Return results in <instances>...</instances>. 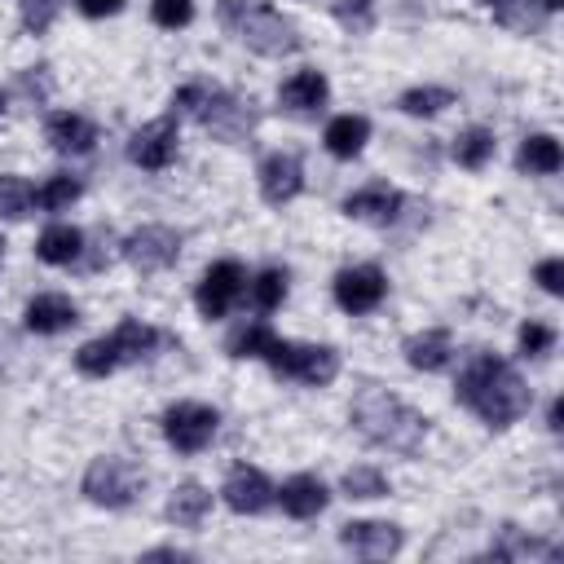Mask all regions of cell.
Wrapping results in <instances>:
<instances>
[{"label":"cell","instance_id":"cell-37","mask_svg":"<svg viewBox=\"0 0 564 564\" xmlns=\"http://www.w3.org/2000/svg\"><path fill=\"white\" fill-rule=\"evenodd\" d=\"M18 9H22V26L26 31H48L53 26V18H57V0H18Z\"/></svg>","mask_w":564,"mask_h":564},{"label":"cell","instance_id":"cell-36","mask_svg":"<svg viewBox=\"0 0 564 564\" xmlns=\"http://www.w3.org/2000/svg\"><path fill=\"white\" fill-rule=\"evenodd\" d=\"M150 18H154V26L176 31L194 18V0H150Z\"/></svg>","mask_w":564,"mask_h":564},{"label":"cell","instance_id":"cell-26","mask_svg":"<svg viewBox=\"0 0 564 564\" xmlns=\"http://www.w3.org/2000/svg\"><path fill=\"white\" fill-rule=\"evenodd\" d=\"M485 4H489L494 18H498L502 26H511V31H538L542 18H546L542 0H485Z\"/></svg>","mask_w":564,"mask_h":564},{"label":"cell","instance_id":"cell-21","mask_svg":"<svg viewBox=\"0 0 564 564\" xmlns=\"http://www.w3.org/2000/svg\"><path fill=\"white\" fill-rule=\"evenodd\" d=\"M449 357H454V339H449V330H423V335H410L405 339V361L414 366V370H445L449 366Z\"/></svg>","mask_w":564,"mask_h":564},{"label":"cell","instance_id":"cell-10","mask_svg":"<svg viewBox=\"0 0 564 564\" xmlns=\"http://www.w3.org/2000/svg\"><path fill=\"white\" fill-rule=\"evenodd\" d=\"M242 286H247V269H242L238 260H216V264L203 273L198 291H194L198 313H203V317H225V313L234 308V300L242 295Z\"/></svg>","mask_w":564,"mask_h":564},{"label":"cell","instance_id":"cell-33","mask_svg":"<svg viewBox=\"0 0 564 564\" xmlns=\"http://www.w3.org/2000/svg\"><path fill=\"white\" fill-rule=\"evenodd\" d=\"M330 13L348 35H366L375 26V0H330Z\"/></svg>","mask_w":564,"mask_h":564},{"label":"cell","instance_id":"cell-16","mask_svg":"<svg viewBox=\"0 0 564 564\" xmlns=\"http://www.w3.org/2000/svg\"><path fill=\"white\" fill-rule=\"evenodd\" d=\"M22 317H26V330H35V335H62V330H70L79 322V308L70 304V295L44 291V295H35L26 304Z\"/></svg>","mask_w":564,"mask_h":564},{"label":"cell","instance_id":"cell-19","mask_svg":"<svg viewBox=\"0 0 564 564\" xmlns=\"http://www.w3.org/2000/svg\"><path fill=\"white\" fill-rule=\"evenodd\" d=\"M326 93H330V84H326L322 70H295V75L278 88V97H282V106H286L291 115H317V110L326 106Z\"/></svg>","mask_w":564,"mask_h":564},{"label":"cell","instance_id":"cell-12","mask_svg":"<svg viewBox=\"0 0 564 564\" xmlns=\"http://www.w3.org/2000/svg\"><path fill=\"white\" fill-rule=\"evenodd\" d=\"M128 159L137 167H145V172H163L176 159V115L137 128L132 141H128Z\"/></svg>","mask_w":564,"mask_h":564},{"label":"cell","instance_id":"cell-28","mask_svg":"<svg viewBox=\"0 0 564 564\" xmlns=\"http://www.w3.org/2000/svg\"><path fill=\"white\" fill-rule=\"evenodd\" d=\"M494 159V132L489 128H467V132H458V141H454V163L458 167H485Z\"/></svg>","mask_w":564,"mask_h":564},{"label":"cell","instance_id":"cell-27","mask_svg":"<svg viewBox=\"0 0 564 564\" xmlns=\"http://www.w3.org/2000/svg\"><path fill=\"white\" fill-rule=\"evenodd\" d=\"M397 106H401L405 115H414V119H432V115H441L445 106H454V93H449V88H436V84H423V88H405Z\"/></svg>","mask_w":564,"mask_h":564},{"label":"cell","instance_id":"cell-20","mask_svg":"<svg viewBox=\"0 0 564 564\" xmlns=\"http://www.w3.org/2000/svg\"><path fill=\"white\" fill-rule=\"evenodd\" d=\"M326 502H330L326 485H322L317 476H308V471H300V476H291V480L282 485V511H286L291 520H313V516L326 511Z\"/></svg>","mask_w":564,"mask_h":564},{"label":"cell","instance_id":"cell-3","mask_svg":"<svg viewBox=\"0 0 564 564\" xmlns=\"http://www.w3.org/2000/svg\"><path fill=\"white\" fill-rule=\"evenodd\" d=\"M216 18L260 57H286L300 48V26L282 18L269 0H220Z\"/></svg>","mask_w":564,"mask_h":564},{"label":"cell","instance_id":"cell-6","mask_svg":"<svg viewBox=\"0 0 564 564\" xmlns=\"http://www.w3.org/2000/svg\"><path fill=\"white\" fill-rule=\"evenodd\" d=\"M145 489V471L132 463V458H119V454H101L88 463L84 471V498L97 502V507H132Z\"/></svg>","mask_w":564,"mask_h":564},{"label":"cell","instance_id":"cell-42","mask_svg":"<svg viewBox=\"0 0 564 564\" xmlns=\"http://www.w3.org/2000/svg\"><path fill=\"white\" fill-rule=\"evenodd\" d=\"M150 560H189V551H176V546H159V551H150Z\"/></svg>","mask_w":564,"mask_h":564},{"label":"cell","instance_id":"cell-22","mask_svg":"<svg viewBox=\"0 0 564 564\" xmlns=\"http://www.w3.org/2000/svg\"><path fill=\"white\" fill-rule=\"evenodd\" d=\"M326 150L335 154V159H352V154H361V145L370 141V123L361 119V115H339V119H330L326 123Z\"/></svg>","mask_w":564,"mask_h":564},{"label":"cell","instance_id":"cell-15","mask_svg":"<svg viewBox=\"0 0 564 564\" xmlns=\"http://www.w3.org/2000/svg\"><path fill=\"white\" fill-rule=\"evenodd\" d=\"M256 176H260V198L273 203V207L291 203V198L304 189V167H300L295 154H269Z\"/></svg>","mask_w":564,"mask_h":564},{"label":"cell","instance_id":"cell-25","mask_svg":"<svg viewBox=\"0 0 564 564\" xmlns=\"http://www.w3.org/2000/svg\"><path fill=\"white\" fill-rule=\"evenodd\" d=\"M516 163H520L524 172L551 176V172H560L564 154H560V141H555V137H546V132H533V137H524V141H520V154H516Z\"/></svg>","mask_w":564,"mask_h":564},{"label":"cell","instance_id":"cell-32","mask_svg":"<svg viewBox=\"0 0 564 564\" xmlns=\"http://www.w3.org/2000/svg\"><path fill=\"white\" fill-rule=\"evenodd\" d=\"M269 339H273V330H269L264 322H247V326H238V330L225 339V352H229V357H260V352L269 348Z\"/></svg>","mask_w":564,"mask_h":564},{"label":"cell","instance_id":"cell-1","mask_svg":"<svg viewBox=\"0 0 564 564\" xmlns=\"http://www.w3.org/2000/svg\"><path fill=\"white\" fill-rule=\"evenodd\" d=\"M454 397H458L467 410H476L489 427L516 423V419L529 410V401H533V392H529L524 379L511 370V361H502V357H494V352H480V357L458 375Z\"/></svg>","mask_w":564,"mask_h":564},{"label":"cell","instance_id":"cell-29","mask_svg":"<svg viewBox=\"0 0 564 564\" xmlns=\"http://www.w3.org/2000/svg\"><path fill=\"white\" fill-rule=\"evenodd\" d=\"M489 555H494V560H529V555H555V546H546V542H538V538H524L516 524H502V533H498V542L489 546Z\"/></svg>","mask_w":564,"mask_h":564},{"label":"cell","instance_id":"cell-5","mask_svg":"<svg viewBox=\"0 0 564 564\" xmlns=\"http://www.w3.org/2000/svg\"><path fill=\"white\" fill-rule=\"evenodd\" d=\"M269 361L273 375L308 383V388H326L339 375V352L330 344H291V339H269V348L260 352Z\"/></svg>","mask_w":564,"mask_h":564},{"label":"cell","instance_id":"cell-9","mask_svg":"<svg viewBox=\"0 0 564 564\" xmlns=\"http://www.w3.org/2000/svg\"><path fill=\"white\" fill-rule=\"evenodd\" d=\"M123 256L137 273H163L181 256V234L167 229V225H141L123 238Z\"/></svg>","mask_w":564,"mask_h":564},{"label":"cell","instance_id":"cell-44","mask_svg":"<svg viewBox=\"0 0 564 564\" xmlns=\"http://www.w3.org/2000/svg\"><path fill=\"white\" fill-rule=\"evenodd\" d=\"M0 251H4V242H0Z\"/></svg>","mask_w":564,"mask_h":564},{"label":"cell","instance_id":"cell-14","mask_svg":"<svg viewBox=\"0 0 564 564\" xmlns=\"http://www.w3.org/2000/svg\"><path fill=\"white\" fill-rule=\"evenodd\" d=\"M220 498L238 516H260L273 502V485H269V476L260 467H234L229 480H225V489H220Z\"/></svg>","mask_w":564,"mask_h":564},{"label":"cell","instance_id":"cell-7","mask_svg":"<svg viewBox=\"0 0 564 564\" xmlns=\"http://www.w3.org/2000/svg\"><path fill=\"white\" fill-rule=\"evenodd\" d=\"M194 119H198L216 141H225V145L247 141V132L256 128L251 101H242V97H234V93H220V88H207V97H203V106L194 110Z\"/></svg>","mask_w":564,"mask_h":564},{"label":"cell","instance_id":"cell-13","mask_svg":"<svg viewBox=\"0 0 564 564\" xmlns=\"http://www.w3.org/2000/svg\"><path fill=\"white\" fill-rule=\"evenodd\" d=\"M339 542L361 560H388L401 551V529L388 520H348L339 529Z\"/></svg>","mask_w":564,"mask_h":564},{"label":"cell","instance_id":"cell-11","mask_svg":"<svg viewBox=\"0 0 564 564\" xmlns=\"http://www.w3.org/2000/svg\"><path fill=\"white\" fill-rule=\"evenodd\" d=\"M383 295H388V282L375 264H352L335 273V304L344 313H370L383 304Z\"/></svg>","mask_w":564,"mask_h":564},{"label":"cell","instance_id":"cell-30","mask_svg":"<svg viewBox=\"0 0 564 564\" xmlns=\"http://www.w3.org/2000/svg\"><path fill=\"white\" fill-rule=\"evenodd\" d=\"M344 494L348 498H388V476L370 463H357L344 471Z\"/></svg>","mask_w":564,"mask_h":564},{"label":"cell","instance_id":"cell-34","mask_svg":"<svg viewBox=\"0 0 564 564\" xmlns=\"http://www.w3.org/2000/svg\"><path fill=\"white\" fill-rule=\"evenodd\" d=\"M31 203H35L31 181H22V176H0V216L22 220V216L31 212Z\"/></svg>","mask_w":564,"mask_h":564},{"label":"cell","instance_id":"cell-41","mask_svg":"<svg viewBox=\"0 0 564 564\" xmlns=\"http://www.w3.org/2000/svg\"><path fill=\"white\" fill-rule=\"evenodd\" d=\"M560 419H564V405H560V401H551V410H546V427H551V432H560V427H564Z\"/></svg>","mask_w":564,"mask_h":564},{"label":"cell","instance_id":"cell-39","mask_svg":"<svg viewBox=\"0 0 564 564\" xmlns=\"http://www.w3.org/2000/svg\"><path fill=\"white\" fill-rule=\"evenodd\" d=\"M533 278H538V286H542L546 295H560V291H564V260H542Z\"/></svg>","mask_w":564,"mask_h":564},{"label":"cell","instance_id":"cell-23","mask_svg":"<svg viewBox=\"0 0 564 564\" xmlns=\"http://www.w3.org/2000/svg\"><path fill=\"white\" fill-rule=\"evenodd\" d=\"M79 251H84V234L75 225H48L35 242V256L44 264H70V260H79Z\"/></svg>","mask_w":564,"mask_h":564},{"label":"cell","instance_id":"cell-35","mask_svg":"<svg viewBox=\"0 0 564 564\" xmlns=\"http://www.w3.org/2000/svg\"><path fill=\"white\" fill-rule=\"evenodd\" d=\"M75 198H79V181H75V176H48V181L35 189V203H40L44 212H66Z\"/></svg>","mask_w":564,"mask_h":564},{"label":"cell","instance_id":"cell-17","mask_svg":"<svg viewBox=\"0 0 564 564\" xmlns=\"http://www.w3.org/2000/svg\"><path fill=\"white\" fill-rule=\"evenodd\" d=\"M44 141H48L57 154H88V150L97 145V128H93V119L62 110V115H48Z\"/></svg>","mask_w":564,"mask_h":564},{"label":"cell","instance_id":"cell-40","mask_svg":"<svg viewBox=\"0 0 564 564\" xmlns=\"http://www.w3.org/2000/svg\"><path fill=\"white\" fill-rule=\"evenodd\" d=\"M75 4H79V13H88V18H110V13L123 9V0H75Z\"/></svg>","mask_w":564,"mask_h":564},{"label":"cell","instance_id":"cell-4","mask_svg":"<svg viewBox=\"0 0 564 564\" xmlns=\"http://www.w3.org/2000/svg\"><path fill=\"white\" fill-rule=\"evenodd\" d=\"M154 344H159V330H154V326H145V322H137V317H123L110 335L88 339V344L75 352V366H79V375H88V379H106L110 370L150 357Z\"/></svg>","mask_w":564,"mask_h":564},{"label":"cell","instance_id":"cell-43","mask_svg":"<svg viewBox=\"0 0 564 564\" xmlns=\"http://www.w3.org/2000/svg\"><path fill=\"white\" fill-rule=\"evenodd\" d=\"M560 4H564V0H542V9H546V13H555Z\"/></svg>","mask_w":564,"mask_h":564},{"label":"cell","instance_id":"cell-38","mask_svg":"<svg viewBox=\"0 0 564 564\" xmlns=\"http://www.w3.org/2000/svg\"><path fill=\"white\" fill-rule=\"evenodd\" d=\"M551 344H555V330L551 326H542V322H524L520 326V352L524 357H542Z\"/></svg>","mask_w":564,"mask_h":564},{"label":"cell","instance_id":"cell-24","mask_svg":"<svg viewBox=\"0 0 564 564\" xmlns=\"http://www.w3.org/2000/svg\"><path fill=\"white\" fill-rule=\"evenodd\" d=\"M207 507H212V494L203 489V485H194V480H185V485H176L172 489V498H167V520L172 524H181V529H194L203 516H207Z\"/></svg>","mask_w":564,"mask_h":564},{"label":"cell","instance_id":"cell-31","mask_svg":"<svg viewBox=\"0 0 564 564\" xmlns=\"http://www.w3.org/2000/svg\"><path fill=\"white\" fill-rule=\"evenodd\" d=\"M282 300H286V273L282 269H260L256 282H251V304L260 313H273Z\"/></svg>","mask_w":564,"mask_h":564},{"label":"cell","instance_id":"cell-8","mask_svg":"<svg viewBox=\"0 0 564 564\" xmlns=\"http://www.w3.org/2000/svg\"><path fill=\"white\" fill-rule=\"evenodd\" d=\"M216 427H220V414H216L212 405H203V401H176V405L163 414V436H167V445L181 449V454L207 449L212 436H216Z\"/></svg>","mask_w":564,"mask_h":564},{"label":"cell","instance_id":"cell-2","mask_svg":"<svg viewBox=\"0 0 564 564\" xmlns=\"http://www.w3.org/2000/svg\"><path fill=\"white\" fill-rule=\"evenodd\" d=\"M352 427L379 445V449H392V454H414L427 436V419L405 405L401 397L383 392V388H366L357 401H352Z\"/></svg>","mask_w":564,"mask_h":564},{"label":"cell","instance_id":"cell-18","mask_svg":"<svg viewBox=\"0 0 564 564\" xmlns=\"http://www.w3.org/2000/svg\"><path fill=\"white\" fill-rule=\"evenodd\" d=\"M344 212L352 220H366V225H392L401 212V194L392 185H366V189L344 198Z\"/></svg>","mask_w":564,"mask_h":564}]
</instances>
